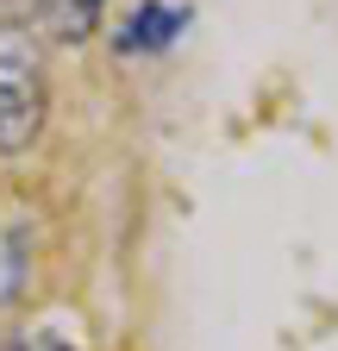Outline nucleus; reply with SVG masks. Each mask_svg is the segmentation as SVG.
Masks as SVG:
<instances>
[{
    "label": "nucleus",
    "instance_id": "obj_4",
    "mask_svg": "<svg viewBox=\"0 0 338 351\" xmlns=\"http://www.w3.org/2000/svg\"><path fill=\"white\" fill-rule=\"evenodd\" d=\"M13 351H69L63 339H51V332H31V339H19Z\"/></svg>",
    "mask_w": 338,
    "mask_h": 351
},
{
    "label": "nucleus",
    "instance_id": "obj_3",
    "mask_svg": "<svg viewBox=\"0 0 338 351\" xmlns=\"http://www.w3.org/2000/svg\"><path fill=\"white\" fill-rule=\"evenodd\" d=\"M176 32H182V7H169V0H144V7L132 13V25L119 32V51H163Z\"/></svg>",
    "mask_w": 338,
    "mask_h": 351
},
{
    "label": "nucleus",
    "instance_id": "obj_1",
    "mask_svg": "<svg viewBox=\"0 0 338 351\" xmlns=\"http://www.w3.org/2000/svg\"><path fill=\"white\" fill-rule=\"evenodd\" d=\"M44 107H51V88H44V63H38V51L0 25V151L19 157L38 125H44Z\"/></svg>",
    "mask_w": 338,
    "mask_h": 351
},
{
    "label": "nucleus",
    "instance_id": "obj_2",
    "mask_svg": "<svg viewBox=\"0 0 338 351\" xmlns=\"http://www.w3.org/2000/svg\"><path fill=\"white\" fill-rule=\"evenodd\" d=\"M13 7H19V19L31 32H44L57 44H81V38L101 25V7H107V0H13Z\"/></svg>",
    "mask_w": 338,
    "mask_h": 351
}]
</instances>
